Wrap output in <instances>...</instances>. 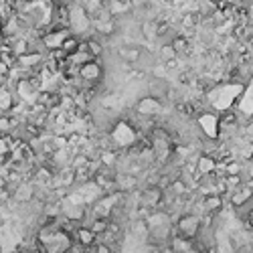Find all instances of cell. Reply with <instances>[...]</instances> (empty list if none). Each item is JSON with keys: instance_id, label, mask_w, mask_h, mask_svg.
<instances>
[{"instance_id": "cell-12", "label": "cell", "mask_w": 253, "mask_h": 253, "mask_svg": "<svg viewBox=\"0 0 253 253\" xmlns=\"http://www.w3.org/2000/svg\"><path fill=\"white\" fill-rule=\"evenodd\" d=\"M119 55L126 61H138L140 59V49H134V47H122L119 49Z\"/></svg>"}, {"instance_id": "cell-10", "label": "cell", "mask_w": 253, "mask_h": 253, "mask_svg": "<svg viewBox=\"0 0 253 253\" xmlns=\"http://www.w3.org/2000/svg\"><path fill=\"white\" fill-rule=\"evenodd\" d=\"M89 229L96 233L97 237H101L103 233H108V229H110V219H105V217H96Z\"/></svg>"}, {"instance_id": "cell-2", "label": "cell", "mask_w": 253, "mask_h": 253, "mask_svg": "<svg viewBox=\"0 0 253 253\" xmlns=\"http://www.w3.org/2000/svg\"><path fill=\"white\" fill-rule=\"evenodd\" d=\"M198 128H201L205 140H219V116L213 112H205L198 116Z\"/></svg>"}, {"instance_id": "cell-13", "label": "cell", "mask_w": 253, "mask_h": 253, "mask_svg": "<svg viewBox=\"0 0 253 253\" xmlns=\"http://www.w3.org/2000/svg\"><path fill=\"white\" fill-rule=\"evenodd\" d=\"M160 55H162L164 63H168V61H172V59H178V55H176V51H175V49H172V45H164V47L160 49Z\"/></svg>"}, {"instance_id": "cell-3", "label": "cell", "mask_w": 253, "mask_h": 253, "mask_svg": "<svg viewBox=\"0 0 253 253\" xmlns=\"http://www.w3.org/2000/svg\"><path fill=\"white\" fill-rule=\"evenodd\" d=\"M101 75H103V67L99 61H93V63L83 65V67H79V77H81L87 85H97Z\"/></svg>"}, {"instance_id": "cell-1", "label": "cell", "mask_w": 253, "mask_h": 253, "mask_svg": "<svg viewBox=\"0 0 253 253\" xmlns=\"http://www.w3.org/2000/svg\"><path fill=\"white\" fill-rule=\"evenodd\" d=\"M198 231H201V219L195 215H184V217H180V221L176 225L175 235H178L182 239H189V241H196Z\"/></svg>"}, {"instance_id": "cell-7", "label": "cell", "mask_w": 253, "mask_h": 253, "mask_svg": "<svg viewBox=\"0 0 253 253\" xmlns=\"http://www.w3.org/2000/svg\"><path fill=\"white\" fill-rule=\"evenodd\" d=\"M203 205H205V209H207V213H219L221 209H223V195H219V193H211V195H207L205 198H203Z\"/></svg>"}, {"instance_id": "cell-15", "label": "cell", "mask_w": 253, "mask_h": 253, "mask_svg": "<svg viewBox=\"0 0 253 253\" xmlns=\"http://www.w3.org/2000/svg\"><path fill=\"white\" fill-rule=\"evenodd\" d=\"M205 253H207V251H205Z\"/></svg>"}, {"instance_id": "cell-9", "label": "cell", "mask_w": 253, "mask_h": 253, "mask_svg": "<svg viewBox=\"0 0 253 253\" xmlns=\"http://www.w3.org/2000/svg\"><path fill=\"white\" fill-rule=\"evenodd\" d=\"M85 45H87V53H89V55L96 57V59L99 61V57L103 55V45H101V41H97V39L89 37V39H85Z\"/></svg>"}, {"instance_id": "cell-8", "label": "cell", "mask_w": 253, "mask_h": 253, "mask_svg": "<svg viewBox=\"0 0 253 253\" xmlns=\"http://www.w3.org/2000/svg\"><path fill=\"white\" fill-rule=\"evenodd\" d=\"M79 47H81V39H79L77 35H73V33H71L67 39H65V43H63V47H61V49H63V51H65V53H67V55L71 57V55H75V53L79 51Z\"/></svg>"}, {"instance_id": "cell-11", "label": "cell", "mask_w": 253, "mask_h": 253, "mask_svg": "<svg viewBox=\"0 0 253 253\" xmlns=\"http://www.w3.org/2000/svg\"><path fill=\"white\" fill-rule=\"evenodd\" d=\"M170 45L176 51V55H180V53H189V39H186L184 35H176L175 41H172Z\"/></svg>"}, {"instance_id": "cell-6", "label": "cell", "mask_w": 253, "mask_h": 253, "mask_svg": "<svg viewBox=\"0 0 253 253\" xmlns=\"http://www.w3.org/2000/svg\"><path fill=\"white\" fill-rule=\"evenodd\" d=\"M253 196V191L249 189V186H239V189H235L233 193H231V205L233 207H241L243 203H247L249 198Z\"/></svg>"}, {"instance_id": "cell-4", "label": "cell", "mask_w": 253, "mask_h": 253, "mask_svg": "<svg viewBox=\"0 0 253 253\" xmlns=\"http://www.w3.org/2000/svg\"><path fill=\"white\" fill-rule=\"evenodd\" d=\"M75 241L79 247H83V249H91V247H96L97 241H99V237L93 233L89 227H79L77 233H75Z\"/></svg>"}, {"instance_id": "cell-14", "label": "cell", "mask_w": 253, "mask_h": 253, "mask_svg": "<svg viewBox=\"0 0 253 253\" xmlns=\"http://www.w3.org/2000/svg\"><path fill=\"white\" fill-rule=\"evenodd\" d=\"M93 251H96V253H112V247L105 245V243H101V241H97V245L93 247Z\"/></svg>"}, {"instance_id": "cell-5", "label": "cell", "mask_w": 253, "mask_h": 253, "mask_svg": "<svg viewBox=\"0 0 253 253\" xmlns=\"http://www.w3.org/2000/svg\"><path fill=\"white\" fill-rule=\"evenodd\" d=\"M136 110H138L140 116H156V114L162 112V105L156 97H144V99L138 101Z\"/></svg>"}]
</instances>
